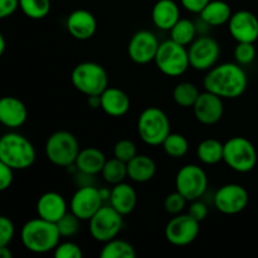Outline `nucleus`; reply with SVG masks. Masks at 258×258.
Wrapping results in <instances>:
<instances>
[{
  "label": "nucleus",
  "mask_w": 258,
  "mask_h": 258,
  "mask_svg": "<svg viewBox=\"0 0 258 258\" xmlns=\"http://www.w3.org/2000/svg\"><path fill=\"white\" fill-rule=\"evenodd\" d=\"M203 86L223 100H231L243 95L248 86V78L241 64L227 62L211 68L204 77Z\"/></svg>",
  "instance_id": "f257e3e1"
},
{
  "label": "nucleus",
  "mask_w": 258,
  "mask_h": 258,
  "mask_svg": "<svg viewBox=\"0 0 258 258\" xmlns=\"http://www.w3.org/2000/svg\"><path fill=\"white\" fill-rule=\"evenodd\" d=\"M20 238L23 246L28 251L43 254L54 251L55 247L59 244L60 233L57 224L38 217L30 219L23 226Z\"/></svg>",
  "instance_id": "f03ea898"
},
{
  "label": "nucleus",
  "mask_w": 258,
  "mask_h": 258,
  "mask_svg": "<svg viewBox=\"0 0 258 258\" xmlns=\"http://www.w3.org/2000/svg\"><path fill=\"white\" fill-rule=\"evenodd\" d=\"M37 153L30 140L17 133H8L0 139V163L14 170H25L34 164Z\"/></svg>",
  "instance_id": "7ed1b4c3"
},
{
  "label": "nucleus",
  "mask_w": 258,
  "mask_h": 258,
  "mask_svg": "<svg viewBox=\"0 0 258 258\" xmlns=\"http://www.w3.org/2000/svg\"><path fill=\"white\" fill-rule=\"evenodd\" d=\"M45 156L55 166L70 168L75 165L81 148L77 138L72 133L59 130L49 135L45 141Z\"/></svg>",
  "instance_id": "20e7f679"
},
{
  "label": "nucleus",
  "mask_w": 258,
  "mask_h": 258,
  "mask_svg": "<svg viewBox=\"0 0 258 258\" xmlns=\"http://www.w3.org/2000/svg\"><path fill=\"white\" fill-rule=\"evenodd\" d=\"M138 134L141 140L150 146H159L170 134L168 115L159 107H148L138 118Z\"/></svg>",
  "instance_id": "39448f33"
},
{
  "label": "nucleus",
  "mask_w": 258,
  "mask_h": 258,
  "mask_svg": "<svg viewBox=\"0 0 258 258\" xmlns=\"http://www.w3.org/2000/svg\"><path fill=\"white\" fill-rule=\"evenodd\" d=\"M73 87L86 96L102 95L108 87V76L105 68L95 62H82L71 73Z\"/></svg>",
  "instance_id": "423d86ee"
},
{
  "label": "nucleus",
  "mask_w": 258,
  "mask_h": 258,
  "mask_svg": "<svg viewBox=\"0 0 258 258\" xmlns=\"http://www.w3.org/2000/svg\"><path fill=\"white\" fill-rule=\"evenodd\" d=\"M154 62L158 70L168 77H179L190 67L188 48L173 39L160 43Z\"/></svg>",
  "instance_id": "0eeeda50"
},
{
  "label": "nucleus",
  "mask_w": 258,
  "mask_h": 258,
  "mask_svg": "<svg viewBox=\"0 0 258 258\" xmlns=\"http://www.w3.org/2000/svg\"><path fill=\"white\" fill-rule=\"evenodd\" d=\"M223 161L237 173H249L257 164L253 144L243 136H234L224 143Z\"/></svg>",
  "instance_id": "6e6552de"
},
{
  "label": "nucleus",
  "mask_w": 258,
  "mask_h": 258,
  "mask_svg": "<svg viewBox=\"0 0 258 258\" xmlns=\"http://www.w3.org/2000/svg\"><path fill=\"white\" fill-rule=\"evenodd\" d=\"M122 227L123 216L110 204L101 207L97 213L88 221L91 237L100 243H106L116 238Z\"/></svg>",
  "instance_id": "1a4fd4ad"
},
{
  "label": "nucleus",
  "mask_w": 258,
  "mask_h": 258,
  "mask_svg": "<svg viewBox=\"0 0 258 258\" xmlns=\"http://www.w3.org/2000/svg\"><path fill=\"white\" fill-rule=\"evenodd\" d=\"M208 189V176L203 168L188 164L179 169L175 176V190L188 202L201 199Z\"/></svg>",
  "instance_id": "9d476101"
},
{
  "label": "nucleus",
  "mask_w": 258,
  "mask_h": 258,
  "mask_svg": "<svg viewBox=\"0 0 258 258\" xmlns=\"http://www.w3.org/2000/svg\"><path fill=\"white\" fill-rule=\"evenodd\" d=\"M201 222L194 219L189 213L174 216L165 227V238L170 244L184 247L193 243L201 232Z\"/></svg>",
  "instance_id": "9b49d317"
},
{
  "label": "nucleus",
  "mask_w": 258,
  "mask_h": 258,
  "mask_svg": "<svg viewBox=\"0 0 258 258\" xmlns=\"http://www.w3.org/2000/svg\"><path fill=\"white\" fill-rule=\"evenodd\" d=\"M190 67L197 71H209L217 64L221 55V45L214 38L202 34L189 45Z\"/></svg>",
  "instance_id": "f8f14e48"
},
{
  "label": "nucleus",
  "mask_w": 258,
  "mask_h": 258,
  "mask_svg": "<svg viewBox=\"0 0 258 258\" xmlns=\"http://www.w3.org/2000/svg\"><path fill=\"white\" fill-rule=\"evenodd\" d=\"M249 196L246 188L239 184H226L214 194V207L221 213L227 216L238 214L246 209Z\"/></svg>",
  "instance_id": "ddd939ff"
},
{
  "label": "nucleus",
  "mask_w": 258,
  "mask_h": 258,
  "mask_svg": "<svg viewBox=\"0 0 258 258\" xmlns=\"http://www.w3.org/2000/svg\"><path fill=\"white\" fill-rule=\"evenodd\" d=\"M159 45L160 43L154 33L149 30H139L128 42V58L136 64H148L155 60Z\"/></svg>",
  "instance_id": "4468645a"
},
{
  "label": "nucleus",
  "mask_w": 258,
  "mask_h": 258,
  "mask_svg": "<svg viewBox=\"0 0 258 258\" xmlns=\"http://www.w3.org/2000/svg\"><path fill=\"white\" fill-rule=\"evenodd\" d=\"M103 206L100 189L92 185H83L76 190L71 199V212L81 221H90Z\"/></svg>",
  "instance_id": "2eb2a0df"
},
{
  "label": "nucleus",
  "mask_w": 258,
  "mask_h": 258,
  "mask_svg": "<svg viewBox=\"0 0 258 258\" xmlns=\"http://www.w3.org/2000/svg\"><path fill=\"white\" fill-rule=\"evenodd\" d=\"M228 29L237 43H254L258 39V18L249 10H238L232 14Z\"/></svg>",
  "instance_id": "dca6fc26"
},
{
  "label": "nucleus",
  "mask_w": 258,
  "mask_h": 258,
  "mask_svg": "<svg viewBox=\"0 0 258 258\" xmlns=\"http://www.w3.org/2000/svg\"><path fill=\"white\" fill-rule=\"evenodd\" d=\"M193 112L197 120L203 125H216L223 117V98L206 90L199 95L198 100L194 103Z\"/></svg>",
  "instance_id": "f3484780"
},
{
  "label": "nucleus",
  "mask_w": 258,
  "mask_h": 258,
  "mask_svg": "<svg viewBox=\"0 0 258 258\" xmlns=\"http://www.w3.org/2000/svg\"><path fill=\"white\" fill-rule=\"evenodd\" d=\"M68 33L77 40H88L97 30L95 15L86 9H77L71 13L66 22Z\"/></svg>",
  "instance_id": "a211bd4d"
},
{
  "label": "nucleus",
  "mask_w": 258,
  "mask_h": 258,
  "mask_svg": "<svg viewBox=\"0 0 258 258\" xmlns=\"http://www.w3.org/2000/svg\"><path fill=\"white\" fill-rule=\"evenodd\" d=\"M28 110L24 102L14 96H5L0 100V122L9 128H18L25 123Z\"/></svg>",
  "instance_id": "6ab92c4d"
},
{
  "label": "nucleus",
  "mask_w": 258,
  "mask_h": 258,
  "mask_svg": "<svg viewBox=\"0 0 258 258\" xmlns=\"http://www.w3.org/2000/svg\"><path fill=\"white\" fill-rule=\"evenodd\" d=\"M37 214L45 221L57 223L67 213V203L62 194L57 191H47L42 194L37 202Z\"/></svg>",
  "instance_id": "aec40b11"
},
{
  "label": "nucleus",
  "mask_w": 258,
  "mask_h": 258,
  "mask_svg": "<svg viewBox=\"0 0 258 258\" xmlns=\"http://www.w3.org/2000/svg\"><path fill=\"white\" fill-rule=\"evenodd\" d=\"M131 101L125 91L108 86L101 95V108L111 117H121L130 110Z\"/></svg>",
  "instance_id": "412c9836"
},
{
  "label": "nucleus",
  "mask_w": 258,
  "mask_h": 258,
  "mask_svg": "<svg viewBox=\"0 0 258 258\" xmlns=\"http://www.w3.org/2000/svg\"><path fill=\"white\" fill-rule=\"evenodd\" d=\"M154 25L160 30H169L180 19V9L174 0H158L151 10Z\"/></svg>",
  "instance_id": "4be33fe9"
},
{
  "label": "nucleus",
  "mask_w": 258,
  "mask_h": 258,
  "mask_svg": "<svg viewBox=\"0 0 258 258\" xmlns=\"http://www.w3.org/2000/svg\"><path fill=\"white\" fill-rule=\"evenodd\" d=\"M108 202H110V206L113 207L118 213L127 216L133 213L138 204V194L130 184L122 181L113 185V188L111 189V197Z\"/></svg>",
  "instance_id": "5701e85b"
},
{
  "label": "nucleus",
  "mask_w": 258,
  "mask_h": 258,
  "mask_svg": "<svg viewBox=\"0 0 258 258\" xmlns=\"http://www.w3.org/2000/svg\"><path fill=\"white\" fill-rule=\"evenodd\" d=\"M106 161H107V159L100 149L85 148L81 149L80 154L76 159L75 168L76 170L85 174V175H97V174H101Z\"/></svg>",
  "instance_id": "b1692460"
},
{
  "label": "nucleus",
  "mask_w": 258,
  "mask_h": 258,
  "mask_svg": "<svg viewBox=\"0 0 258 258\" xmlns=\"http://www.w3.org/2000/svg\"><path fill=\"white\" fill-rule=\"evenodd\" d=\"M155 174L156 164L150 156L138 154L127 163V175L135 183H148Z\"/></svg>",
  "instance_id": "393cba45"
},
{
  "label": "nucleus",
  "mask_w": 258,
  "mask_h": 258,
  "mask_svg": "<svg viewBox=\"0 0 258 258\" xmlns=\"http://www.w3.org/2000/svg\"><path fill=\"white\" fill-rule=\"evenodd\" d=\"M232 17V9L224 0H211L201 12V19L209 27H221L228 24Z\"/></svg>",
  "instance_id": "a878e982"
},
{
  "label": "nucleus",
  "mask_w": 258,
  "mask_h": 258,
  "mask_svg": "<svg viewBox=\"0 0 258 258\" xmlns=\"http://www.w3.org/2000/svg\"><path fill=\"white\" fill-rule=\"evenodd\" d=\"M224 144L217 139H206L197 148V158L206 165H216L223 160Z\"/></svg>",
  "instance_id": "bb28decb"
},
{
  "label": "nucleus",
  "mask_w": 258,
  "mask_h": 258,
  "mask_svg": "<svg viewBox=\"0 0 258 258\" xmlns=\"http://www.w3.org/2000/svg\"><path fill=\"white\" fill-rule=\"evenodd\" d=\"M197 24L186 18H180L170 29V39L181 45L189 47L197 38Z\"/></svg>",
  "instance_id": "cd10ccee"
},
{
  "label": "nucleus",
  "mask_w": 258,
  "mask_h": 258,
  "mask_svg": "<svg viewBox=\"0 0 258 258\" xmlns=\"http://www.w3.org/2000/svg\"><path fill=\"white\" fill-rule=\"evenodd\" d=\"M101 175H102L103 180L106 183L111 184V185L122 183V181H125L126 178H128L127 163L113 156L112 159L106 161L105 166L101 171Z\"/></svg>",
  "instance_id": "c85d7f7f"
},
{
  "label": "nucleus",
  "mask_w": 258,
  "mask_h": 258,
  "mask_svg": "<svg viewBox=\"0 0 258 258\" xmlns=\"http://www.w3.org/2000/svg\"><path fill=\"white\" fill-rule=\"evenodd\" d=\"M100 257L102 258H135L136 251L131 243L123 239L113 238L111 241L103 243L102 249L100 252Z\"/></svg>",
  "instance_id": "c756f323"
},
{
  "label": "nucleus",
  "mask_w": 258,
  "mask_h": 258,
  "mask_svg": "<svg viewBox=\"0 0 258 258\" xmlns=\"http://www.w3.org/2000/svg\"><path fill=\"white\" fill-rule=\"evenodd\" d=\"M199 90L194 83L190 82H180L175 86L173 91V98L175 103L184 108H193L194 103L198 100Z\"/></svg>",
  "instance_id": "7c9ffc66"
},
{
  "label": "nucleus",
  "mask_w": 258,
  "mask_h": 258,
  "mask_svg": "<svg viewBox=\"0 0 258 258\" xmlns=\"http://www.w3.org/2000/svg\"><path fill=\"white\" fill-rule=\"evenodd\" d=\"M164 151L168 156L174 159H180L186 155L189 150V143L186 138L181 134L170 133L168 138L161 144Z\"/></svg>",
  "instance_id": "2f4dec72"
},
{
  "label": "nucleus",
  "mask_w": 258,
  "mask_h": 258,
  "mask_svg": "<svg viewBox=\"0 0 258 258\" xmlns=\"http://www.w3.org/2000/svg\"><path fill=\"white\" fill-rule=\"evenodd\" d=\"M20 9L29 19H44L50 12V0H20Z\"/></svg>",
  "instance_id": "473e14b6"
},
{
  "label": "nucleus",
  "mask_w": 258,
  "mask_h": 258,
  "mask_svg": "<svg viewBox=\"0 0 258 258\" xmlns=\"http://www.w3.org/2000/svg\"><path fill=\"white\" fill-rule=\"evenodd\" d=\"M80 223L81 219L77 216H75L72 212L71 213L67 212L55 224H57L60 237L70 238V237L76 236L78 233V231H80Z\"/></svg>",
  "instance_id": "72a5a7b5"
},
{
  "label": "nucleus",
  "mask_w": 258,
  "mask_h": 258,
  "mask_svg": "<svg viewBox=\"0 0 258 258\" xmlns=\"http://www.w3.org/2000/svg\"><path fill=\"white\" fill-rule=\"evenodd\" d=\"M136 155H138V148H136L135 143L128 140V139L118 140L113 148V156L125 161V163H128Z\"/></svg>",
  "instance_id": "f704fd0d"
},
{
  "label": "nucleus",
  "mask_w": 258,
  "mask_h": 258,
  "mask_svg": "<svg viewBox=\"0 0 258 258\" xmlns=\"http://www.w3.org/2000/svg\"><path fill=\"white\" fill-rule=\"evenodd\" d=\"M256 48H254V43H238L234 49V58H236L237 63L241 66L249 64L256 58Z\"/></svg>",
  "instance_id": "c9c22d12"
},
{
  "label": "nucleus",
  "mask_w": 258,
  "mask_h": 258,
  "mask_svg": "<svg viewBox=\"0 0 258 258\" xmlns=\"http://www.w3.org/2000/svg\"><path fill=\"white\" fill-rule=\"evenodd\" d=\"M186 199L179 193L178 190L173 191L169 194L164 201V208L171 216H176V214L183 213V211L186 207Z\"/></svg>",
  "instance_id": "e433bc0d"
},
{
  "label": "nucleus",
  "mask_w": 258,
  "mask_h": 258,
  "mask_svg": "<svg viewBox=\"0 0 258 258\" xmlns=\"http://www.w3.org/2000/svg\"><path fill=\"white\" fill-rule=\"evenodd\" d=\"M55 258H82L83 252L81 247L75 242H62L53 251Z\"/></svg>",
  "instance_id": "4c0bfd02"
},
{
  "label": "nucleus",
  "mask_w": 258,
  "mask_h": 258,
  "mask_svg": "<svg viewBox=\"0 0 258 258\" xmlns=\"http://www.w3.org/2000/svg\"><path fill=\"white\" fill-rule=\"evenodd\" d=\"M15 236V226L8 217H0V246H9Z\"/></svg>",
  "instance_id": "58836bf2"
},
{
  "label": "nucleus",
  "mask_w": 258,
  "mask_h": 258,
  "mask_svg": "<svg viewBox=\"0 0 258 258\" xmlns=\"http://www.w3.org/2000/svg\"><path fill=\"white\" fill-rule=\"evenodd\" d=\"M188 213L198 222H203L208 217L209 209L204 202L196 199V201L190 202V206L188 207Z\"/></svg>",
  "instance_id": "ea45409f"
},
{
  "label": "nucleus",
  "mask_w": 258,
  "mask_h": 258,
  "mask_svg": "<svg viewBox=\"0 0 258 258\" xmlns=\"http://www.w3.org/2000/svg\"><path fill=\"white\" fill-rule=\"evenodd\" d=\"M14 180V169L8 166L7 164L0 163V190H7L12 186Z\"/></svg>",
  "instance_id": "a19ab883"
},
{
  "label": "nucleus",
  "mask_w": 258,
  "mask_h": 258,
  "mask_svg": "<svg viewBox=\"0 0 258 258\" xmlns=\"http://www.w3.org/2000/svg\"><path fill=\"white\" fill-rule=\"evenodd\" d=\"M18 8H20V0H0V18L12 17Z\"/></svg>",
  "instance_id": "79ce46f5"
},
{
  "label": "nucleus",
  "mask_w": 258,
  "mask_h": 258,
  "mask_svg": "<svg viewBox=\"0 0 258 258\" xmlns=\"http://www.w3.org/2000/svg\"><path fill=\"white\" fill-rule=\"evenodd\" d=\"M209 2L211 0H180L181 7L194 14H201L202 10L207 7Z\"/></svg>",
  "instance_id": "37998d69"
},
{
  "label": "nucleus",
  "mask_w": 258,
  "mask_h": 258,
  "mask_svg": "<svg viewBox=\"0 0 258 258\" xmlns=\"http://www.w3.org/2000/svg\"><path fill=\"white\" fill-rule=\"evenodd\" d=\"M87 105L91 108H101V95L87 96Z\"/></svg>",
  "instance_id": "c03bdc74"
},
{
  "label": "nucleus",
  "mask_w": 258,
  "mask_h": 258,
  "mask_svg": "<svg viewBox=\"0 0 258 258\" xmlns=\"http://www.w3.org/2000/svg\"><path fill=\"white\" fill-rule=\"evenodd\" d=\"M0 256L3 258H12L13 253L8 246H0Z\"/></svg>",
  "instance_id": "a18cd8bd"
},
{
  "label": "nucleus",
  "mask_w": 258,
  "mask_h": 258,
  "mask_svg": "<svg viewBox=\"0 0 258 258\" xmlns=\"http://www.w3.org/2000/svg\"><path fill=\"white\" fill-rule=\"evenodd\" d=\"M100 193H101V197H102L103 202L106 201H110V197H111V190L107 188H101L100 189Z\"/></svg>",
  "instance_id": "49530a36"
},
{
  "label": "nucleus",
  "mask_w": 258,
  "mask_h": 258,
  "mask_svg": "<svg viewBox=\"0 0 258 258\" xmlns=\"http://www.w3.org/2000/svg\"><path fill=\"white\" fill-rule=\"evenodd\" d=\"M5 48H7V43H5V38H4V35L0 34V55L4 54Z\"/></svg>",
  "instance_id": "de8ad7c7"
}]
</instances>
